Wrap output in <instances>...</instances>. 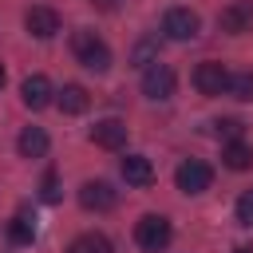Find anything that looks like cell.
Here are the masks:
<instances>
[{"label": "cell", "instance_id": "6da1fadb", "mask_svg": "<svg viewBox=\"0 0 253 253\" xmlns=\"http://www.w3.org/2000/svg\"><path fill=\"white\" fill-rule=\"evenodd\" d=\"M71 51H75V59H79L87 71H95V75H103V71L111 67V47H107L91 28H79V32L71 36Z\"/></svg>", "mask_w": 253, "mask_h": 253}, {"label": "cell", "instance_id": "7a4b0ae2", "mask_svg": "<svg viewBox=\"0 0 253 253\" xmlns=\"http://www.w3.org/2000/svg\"><path fill=\"white\" fill-rule=\"evenodd\" d=\"M170 237H174V229L162 213H142L138 225H134V241H138L142 253H162L170 245Z\"/></svg>", "mask_w": 253, "mask_h": 253}, {"label": "cell", "instance_id": "3957f363", "mask_svg": "<svg viewBox=\"0 0 253 253\" xmlns=\"http://www.w3.org/2000/svg\"><path fill=\"white\" fill-rule=\"evenodd\" d=\"M174 87H178V79H174V67L170 63H150L146 71H142V95L146 99H154V103H166L170 95H174Z\"/></svg>", "mask_w": 253, "mask_h": 253}, {"label": "cell", "instance_id": "277c9868", "mask_svg": "<svg viewBox=\"0 0 253 253\" xmlns=\"http://www.w3.org/2000/svg\"><path fill=\"white\" fill-rule=\"evenodd\" d=\"M162 32H166V40L186 43V40H194V36L202 32V20H198V12H190V8H170V12L162 16Z\"/></svg>", "mask_w": 253, "mask_h": 253}, {"label": "cell", "instance_id": "5b68a950", "mask_svg": "<svg viewBox=\"0 0 253 253\" xmlns=\"http://www.w3.org/2000/svg\"><path fill=\"white\" fill-rule=\"evenodd\" d=\"M174 182H178V190H182V194H202V190H210V182H213V170H210L202 158H186V162L178 166Z\"/></svg>", "mask_w": 253, "mask_h": 253}, {"label": "cell", "instance_id": "8992f818", "mask_svg": "<svg viewBox=\"0 0 253 253\" xmlns=\"http://www.w3.org/2000/svg\"><path fill=\"white\" fill-rule=\"evenodd\" d=\"M194 87H198L202 95H225V87H229V71H225L221 63L206 59V63L194 67Z\"/></svg>", "mask_w": 253, "mask_h": 253}, {"label": "cell", "instance_id": "52a82bcc", "mask_svg": "<svg viewBox=\"0 0 253 253\" xmlns=\"http://www.w3.org/2000/svg\"><path fill=\"white\" fill-rule=\"evenodd\" d=\"M24 28H28L36 40H51V36L59 32V12L47 8V4H36V8L24 12Z\"/></svg>", "mask_w": 253, "mask_h": 253}, {"label": "cell", "instance_id": "ba28073f", "mask_svg": "<svg viewBox=\"0 0 253 253\" xmlns=\"http://www.w3.org/2000/svg\"><path fill=\"white\" fill-rule=\"evenodd\" d=\"M115 186L111 182H103V178H95V182H83L79 186V206L83 210H95V213H103V210H111L115 206Z\"/></svg>", "mask_w": 253, "mask_h": 253}, {"label": "cell", "instance_id": "9c48e42d", "mask_svg": "<svg viewBox=\"0 0 253 253\" xmlns=\"http://www.w3.org/2000/svg\"><path fill=\"white\" fill-rule=\"evenodd\" d=\"M217 24H221V32H229V36L249 32V28H253V0H233V4H225L221 16H217Z\"/></svg>", "mask_w": 253, "mask_h": 253}, {"label": "cell", "instance_id": "30bf717a", "mask_svg": "<svg viewBox=\"0 0 253 253\" xmlns=\"http://www.w3.org/2000/svg\"><path fill=\"white\" fill-rule=\"evenodd\" d=\"M91 142L103 146V150L126 146V123H123V119H99V123L91 126Z\"/></svg>", "mask_w": 253, "mask_h": 253}, {"label": "cell", "instance_id": "8fae6325", "mask_svg": "<svg viewBox=\"0 0 253 253\" xmlns=\"http://www.w3.org/2000/svg\"><path fill=\"white\" fill-rule=\"evenodd\" d=\"M20 99H24L28 111H43V107L51 103V83H47V75H28V79L20 83Z\"/></svg>", "mask_w": 253, "mask_h": 253}, {"label": "cell", "instance_id": "7c38bea8", "mask_svg": "<svg viewBox=\"0 0 253 253\" xmlns=\"http://www.w3.org/2000/svg\"><path fill=\"white\" fill-rule=\"evenodd\" d=\"M123 178H126V186H150V182H154L150 158H146V154H126V158H123Z\"/></svg>", "mask_w": 253, "mask_h": 253}, {"label": "cell", "instance_id": "4fadbf2b", "mask_svg": "<svg viewBox=\"0 0 253 253\" xmlns=\"http://www.w3.org/2000/svg\"><path fill=\"white\" fill-rule=\"evenodd\" d=\"M16 146H20L24 158H43L51 142H47V130H43V126H24L20 138H16Z\"/></svg>", "mask_w": 253, "mask_h": 253}, {"label": "cell", "instance_id": "5bb4252c", "mask_svg": "<svg viewBox=\"0 0 253 253\" xmlns=\"http://www.w3.org/2000/svg\"><path fill=\"white\" fill-rule=\"evenodd\" d=\"M55 103H59V111H63V115H83V111H87V103H91V95H87V87L67 83V87L55 95Z\"/></svg>", "mask_w": 253, "mask_h": 253}, {"label": "cell", "instance_id": "9a60e30c", "mask_svg": "<svg viewBox=\"0 0 253 253\" xmlns=\"http://www.w3.org/2000/svg\"><path fill=\"white\" fill-rule=\"evenodd\" d=\"M221 162H225L229 170H249V166H253V146H249L245 138H233V142L221 146Z\"/></svg>", "mask_w": 253, "mask_h": 253}, {"label": "cell", "instance_id": "2e32d148", "mask_svg": "<svg viewBox=\"0 0 253 253\" xmlns=\"http://www.w3.org/2000/svg\"><path fill=\"white\" fill-rule=\"evenodd\" d=\"M8 237H12L16 245H32V241H36V221H32L28 213H16V217L8 221Z\"/></svg>", "mask_w": 253, "mask_h": 253}, {"label": "cell", "instance_id": "e0dca14e", "mask_svg": "<svg viewBox=\"0 0 253 253\" xmlns=\"http://www.w3.org/2000/svg\"><path fill=\"white\" fill-rule=\"evenodd\" d=\"M67 253H115V249H111V241L103 233H79Z\"/></svg>", "mask_w": 253, "mask_h": 253}, {"label": "cell", "instance_id": "ac0fdd59", "mask_svg": "<svg viewBox=\"0 0 253 253\" xmlns=\"http://www.w3.org/2000/svg\"><path fill=\"white\" fill-rule=\"evenodd\" d=\"M225 95H233V99H241V103H253V71H237V75H229Z\"/></svg>", "mask_w": 253, "mask_h": 253}, {"label": "cell", "instance_id": "d6986e66", "mask_svg": "<svg viewBox=\"0 0 253 253\" xmlns=\"http://www.w3.org/2000/svg\"><path fill=\"white\" fill-rule=\"evenodd\" d=\"M154 59H158V40H154V36L138 40V47L130 51V63H134V67H150Z\"/></svg>", "mask_w": 253, "mask_h": 253}, {"label": "cell", "instance_id": "ffe728a7", "mask_svg": "<svg viewBox=\"0 0 253 253\" xmlns=\"http://www.w3.org/2000/svg\"><path fill=\"white\" fill-rule=\"evenodd\" d=\"M213 134L225 138V142H233V138L245 134V123H241V119H217V123H213Z\"/></svg>", "mask_w": 253, "mask_h": 253}, {"label": "cell", "instance_id": "44dd1931", "mask_svg": "<svg viewBox=\"0 0 253 253\" xmlns=\"http://www.w3.org/2000/svg\"><path fill=\"white\" fill-rule=\"evenodd\" d=\"M40 198H43V202H59V174H43V182H40Z\"/></svg>", "mask_w": 253, "mask_h": 253}, {"label": "cell", "instance_id": "7402d4cb", "mask_svg": "<svg viewBox=\"0 0 253 253\" xmlns=\"http://www.w3.org/2000/svg\"><path fill=\"white\" fill-rule=\"evenodd\" d=\"M237 221H241V225H253V190H245V194L237 198Z\"/></svg>", "mask_w": 253, "mask_h": 253}, {"label": "cell", "instance_id": "603a6c76", "mask_svg": "<svg viewBox=\"0 0 253 253\" xmlns=\"http://www.w3.org/2000/svg\"><path fill=\"white\" fill-rule=\"evenodd\" d=\"M91 4H95L99 12H115V8H119V0H91Z\"/></svg>", "mask_w": 253, "mask_h": 253}, {"label": "cell", "instance_id": "cb8c5ba5", "mask_svg": "<svg viewBox=\"0 0 253 253\" xmlns=\"http://www.w3.org/2000/svg\"><path fill=\"white\" fill-rule=\"evenodd\" d=\"M0 87H4V63H0Z\"/></svg>", "mask_w": 253, "mask_h": 253}]
</instances>
